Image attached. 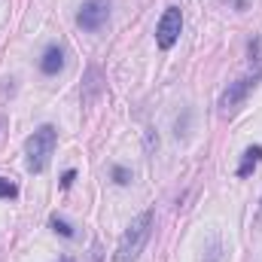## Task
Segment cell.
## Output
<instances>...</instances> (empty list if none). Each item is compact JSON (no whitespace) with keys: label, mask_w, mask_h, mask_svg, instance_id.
Instances as JSON below:
<instances>
[{"label":"cell","mask_w":262,"mask_h":262,"mask_svg":"<svg viewBox=\"0 0 262 262\" xmlns=\"http://www.w3.org/2000/svg\"><path fill=\"white\" fill-rule=\"evenodd\" d=\"M180 31H183V12L177 6H168L165 15L159 18V28H156V43L159 49H171L177 40H180Z\"/></svg>","instance_id":"277c9868"},{"label":"cell","mask_w":262,"mask_h":262,"mask_svg":"<svg viewBox=\"0 0 262 262\" xmlns=\"http://www.w3.org/2000/svg\"><path fill=\"white\" fill-rule=\"evenodd\" d=\"M110 18V3L107 0H85L76 12V25L82 31H101Z\"/></svg>","instance_id":"5b68a950"},{"label":"cell","mask_w":262,"mask_h":262,"mask_svg":"<svg viewBox=\"0 0 262 262\" xmlns=\"http://www.w3.org/2000/svg\"><path fill=\"white\" fill-rule=\"evenodd\" d=\"M156 229V213L152 210H143L140 216L131 220V226L122 232L119 244H116V253H113V262H137V256L143 253L149 235Z\"/></svg>","instance_id":"6da1fadb"},{"label":"cell","mask_w":262,"mask_h":262,"mask_svg":"<svg viewBox=\"0 0 262 262\" xmlns=\"http://www.w3.org/2000/svg\"><path fill=\"white\" fill-rule=\"evenodd\" d=\"M61 67H64V49H61V46H49V49L43 52V58H40V70H43L46 76H55Z\"/></svg>","instance_id":"8992f818"},{"label":"cell","mask_w":262,"mask_h":262,"mask_svg":"<svg viewBox=\"0 0 262 262\" xmlns=\"http://www.w3.org/2000/svg\"><path fill=\"white\" fill-rule=\"evenodd\" d=\"M259 79H262V70H256V73H247V76H241V79L229 82V89L220 95V113H223V116H232V113L244 104V98L250 95V89H253Z\"/></svg>","instance_id":"3957f363"},{"label":"cell","mask_w":262,"mask_h":262,"mask_svg":"<svg viewBox=\"0 0 262 262\" xmlns=\"http://www.w3.org/2000/svg\"><path fill=\"white\" fill-rule=\"evenodd\" d=\"M61 262H73V259H70V256H64V259H61Z\"/></svg>","instance_id":"4fadbf2b"},{"label":"cell","mask_w":262,"mask_h":262,"mask_svg":"<svg viewBox=\"0 0 262 262\" xmlns=\"http://www.w3.org/2000/svg\"><path fill=\"white\" fill-rule=\"evenodd\" d=\"M15 195H18V186H15L12 180L0 177V198H15Z\"/></svg>","instance_id":"9c48e42d"},{"label":"cell","mask_w":262,"mask_h":262,"mask_svg":"<svg viewBox=\"0 0 262 262\" xmlns=\"http://www.w3.org/2000/svg\"><path fill=\"white\" fill-rule=\"evenodd\" d=\"M49 226H52V229H55V232H58L61 238H73V229L67 226L61 216H52V220H49Z\"/></svg>","instance_id":"ba28073f"},{"label":"cell","mask_w":262,"mask_h":262,"mask_svg":"<svg viewBox=\"0 0 262 262\" xmlns=\"http://www.w3.org/2000/svg\"><path fill=\"white\" fill-rule=\"evenodd\" d=\"M73 180H76V171H64V174H61V189H70Z\"/></svg>","instance_id":"8fae6325"},{"label":"cell","mask_w":262,"mask_h":262,"mask_svg":"<svg viewBox=\"0 0 262 262\" xmlns=\"http://www.w3.org/2000/svg\"><path fill=\"white\" fill-rule=\"evenodd\" d=\"M253 223H256V226H262V198H259V207H256V216H253Z\"/></svg>","instance_id":"7c38bea8"},{"label":"cell","mask_w":262,"mask_h":262,"mask_svg":"<svg viewBox=\"0 0 262 262\" xmlns=\"http://www.w3.org/2000/svg\"><path fill=\"white\" fill-rule=\"evenodd\" d=\"M259 162H262V146L259 143H256V146H247L244 156H241V165H238V177H250Z\"/></svg>","instance_id":"52a82bcc"},{"label":"cell","mask_w":262,"mask_h":262,"mask_svg":"<svg viewBox=\"0 0 262 262\" xmlns=\"http://www.w3.org/2000/svg\"><path fill=\"white\" fill-rule=\"evenodd\" d=\"M113 177H116V183H122V186H125V183H128V180H131V174H128V171H125V168H119V165L113 168Z\"/></svg>","instance_id":"30bf717a"},{"label":"cell","mask_w":262,"mask_h":262,"mask_svg":"<svg viewBox=\"0 0 262 262\" xmlns=\"http://www.w3.org/2000/svg\"><path fill=\"white\" fill-rule=\"evenodd\" d=\"M55 143H58V131L52 128V125H40L25 140V156H28V171L31 174H40V171L49 168Z\"/></svg>","instance_id":"7a4b0ae2"}]
</instances>
